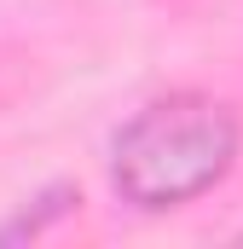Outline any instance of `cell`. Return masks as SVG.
<instances>
[{"label": "cell", "instance_id": "obj_1", "mask_svg": "<svg viewBox=\"0 0 243 249\" xmlns=\"http://www.w3.org/2000/svg\"><path fill=\"white\" fill-rule=\"evenodd\" d=\"M243 151L238 110L214 93H162L139 105L110 139V191L139 214H174L214 191Z\"/></svg>", "mask_w": 243, "mask_h": 249}, {"label": "cell", "instance_id": "obj_2", "mask_svg": "<svg viewBox=\"0 0 243 249\" xmlns=\"http://www.w3.org/2000/svg\"><path fill=\"white\" fill-rule=\"evenodd\" d=\"M81 209V186H69V180H58V186H47L41 197H35V209H17L6 226H0V244H29V238H41L52 220H64V214H75Z\"/></svg>", "mask_w": 243, "mask_h": 249}, {"label": "cell", "instance_id": "obj_3", "mask_svg": "<svg viewBox=\"0 0 243 249\" xmlns=\"http://www.w3.org/2000/svg\"><path fill=\"white\" fill-rule=\"evenodd\" d=\"M238 244H243V232H238Z\"/></svg>", "mask_w": 243, "mask_h": 249}]
</instances>
